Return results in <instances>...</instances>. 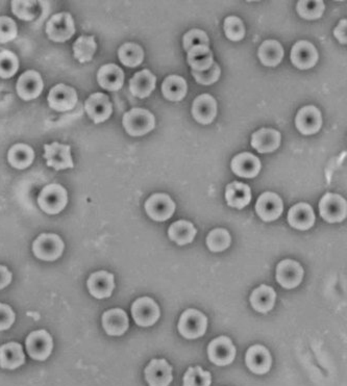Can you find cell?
<instances>
[{
  "mask_svg": "<svg viewBox=\"0 0 347 386\" xmlns=\"http://www.w3.org/2000/svg\"><path fill=\"white\" fill-rule=\"evenodd\" d=\"M156 78L148 69L135 74L130 80V90L134 96L146 98L156 88Z\"/></svg>",
  "mask_w": 347,
  "mask_h": 386,
  "instance_id": "28",
  "label": "cell"
},
{
  "mask_svg": "<svg viewBox=\"0 0 347 386\" xmlns=\"http://www.w3.org/2000/svg\"><path fill=\"white\" fill-rule=\"evenodd\" d=\"M334 35L341 44L347 43V21L346 19L340 21L338 27L334 31Z\"/></svg>",
  "mask_w": 347,
  "mask_h": 386,
  "instance_id": "49",
  "label": "cell"
},
{
  "mask_svg": "<svg viewBox=\"0 0 347 386\" xmlns=\"http://www.w3.org/2000/svg\"><path fill=\"white\" fill-rule=\"evenodd\" d=\"M40 209L48 215H58L68 203L66 188L61 184H52L46 186L38 197Z\"/></svg>",
  "mask_w": 347,
  "mask_h": 386,
  "instance_id": "1",
  "label": "cell"
},
{
  "mask_svg": "<svg viewBox=\"0 0 347 386\" xmlns=\"http://www.w3.org/2000/svg\"><path fill=\"white\" fill-rule=\"evenodd\" d=\"M132 315L137 325L148 327L154 325L160 318V307L152 298L143 297L135 301L132 306Z\"/></svg>",
  "mask_w": 347,
  "mask_h": 386,
  "instance_id": "12",
  "label": "cell"
},
{
  "mask_svg": "<svg viewBox=\"0 0 347 386\" xmlns=\"http://www.w3.org/2000/svg\"><path fill=\"white\" fill-rule=\"evenodd\" d=\"M184 48L186 52H189L191 48L196 46H206L209 47V40L208 35L200 29H192L184 36Z\"/></svg>",
  "mask_w": 347,
  "mask_h": 386,
  "instance_id": "45",
  "label": "cell"
},
{
  "mask_svg": "<svg viewBox=\"0 0 347 386\" xmlns=\"http://www.w3.org/2000/svg\"><path fill=\"white\" fill-rule=\"evenodd\" d=\"M319 211L321 217L327 222H342L347 215L346 199L340 195L327 193L319 203Z\"/></svg>",
  "mask_w": 347,
  "mask_h": 386,
  "instance_id": "6",
  "label": "cell"
},
{
  "mask_svg": "<svg viewBox=\"0 0 347 386\" xmlns=\"http://www.w3.org/2000/svg\"><path fill=\"white\" fill-rule=\"evenodd\" d=\"M18 35L16 22L10 17H0V43H8Z\"/></svg>",
  "mask_w": 347,
  "mask_h": 386,
  "instance_id": "46",
  "label": "cell"
},
{
  "mask_svg": "<svg viewBox=\"0 0 347 386\" xmlns=\"http://www.w3.org/2000/svg\"><path fill=\"white\" fill-rule=\"evenodd\" d=\"M208 355L209 360L216 366H228L236 357V348L228 337H217L209 343Z\"/></svg>",
  "mask_w": 347,
  "mask_h": 386,
  "instance_id": "11",
  "label": "cell"
},
{
  "mask_svg": "<svg viewBox=\"0 0 347 386\" xmlns=\"http://www.w3.org/2000/svg\"><path fill=\"white\" fill-rule=\"evenodd\" d=\"M193 118L200 124H209L217 114V103L209 94H202L194 101L192 105Z\"/></svg>",
  "mask_w": 347,
  "mask_h": 386,
  "instance_id": "23",
  "label": "cell"
},
{
  "mask_svg": "<svg viewBox=\"0 0 347 386\" xmlns=\"http://www.w3.org/2000/svg\"><path fill=\"white\" fill-rule=\"evenodd\" d=\"M64 242L54 233H43L33 244V252L36 258L45 262L58 260L64 251Z\"/></svg>",
  "mask_w": 347,
  "mask_h": 386,
  "instance_id": "3",
  "label": "cell"
},
{
  "mask_svg": "<svg viewBox=\"0 0 347 386\" xmlns=\"http://www.w3.org/2000/svg\"><path fill=\"white\" fill-rule=\"evenodd\" d=\"M46 34L52 41L64 43L75 34V24L69 13L54 15L46 24Z\"/></svg>",
  "mask_w": 347,
  "mask_h": 386,
  "instance_id": "4",
  "label": "cell"
},
{
  "mask_svg": "<svg viewBox=\"0 0 347 386\" xmlns=\"http://www.w3.org/2000/svg\"><path fill=\"white\" fill-rule=\"evenodd\" d=\"M224 33L232 41H241L245 36V27L238 17L230 16L224 21Z\"/></svg>",
  "mask_w": 347,
  "mask_h": 386,
  "instance_id": "43",
  "label": "cell"
},
{
  "mask_svg": "<svg viewBox=\"0 0 347 386\" xmlns=\"http://www.w3.org/2000/svg\"><path fill=\"white\" fill-rule=\"evenodd\" d=\"M145 211L152 220L164 222L175 214V203L168 195L154 194L146 201Z\"/></svg>",
  "mask_w": 347,
  "mask_h": 386,
  "instance_id": "13",
  "label": "cell"
},
{
  "mask_svg": "<svg viewBox=\"0 0 347 386\" xmlns=\"http://www.w3.org/2000/svg\"><path fill=\"white\" fill-rule=\"evenodd\" d=\"M258 57L263 65L276 67L283 57V48L276 40H267L260 46Z\"/></svg>",
  "mask_w": 347,
  "mask_h": 386,
  "instance_id": "35",
  "label": "cell"
},
{
  "mask_svg": "<svg viewBox=\"0 0 347 386\" xmlns=\"http://www.w3.org/2000/svg\"><path fill=\"white\" fill-rule=\"evenodd\" d=\"M276 300V294L272 286H259L253 290L251 296V303L253 309L259 313H266L274 309Z\"/></svg>",
  "mask_w": 347,
  "mask_h": 386,
  "instance_id": "32",
  "label": "cell"
},
{
  "mask_svg": "<svg viewBox=\"0 0 347 386\" xmlns=\"http://www.w3.org/2000/svg\"><path fill=\"white\" fill-rule=\"evenodd\" d=\"M281 139V133L276 129L262 128L253 133L251 146L260 154H270L278 149Z\"/></svg>",
  "mask_w": 347,
  "mask_h": 386,
  "instance_id": "24",
  "label": "cell"
},
{
  "mask_svg": "<svg viewBox=\"0 0 347 386\" xmlns=\"http://www.w3.org/2000/svg\"><path fill=\"white\" fill-rule=\"evenodd\" d=\"M304 277V269L295 260H285L276 267V280L283 288H294L300 285Z\"/></svg>",
  "mask_w": 347,
  "mask_h": 386,
  "instance_id": "16",
  "label": "cell"
},
{
  "mask_svg": "<svg viewBox=\"0 0 347 386\" xmlns=\"http://www.w3.org/2000/svg\"><path fill=\"white\" fill-rule=\"evenodd\" d=\"M12 281V273L6 267L0 266V290L6 288Z\"/></svg>",
  "mask_w": 347,
  "mask_h": 386,
  "instance_id": "50",
  "label": "cell"
},
{
  "mask_svg": "<svg viewBox=\"0 0 347 386\" xmlns=\"http://www.w3.org/2000/svg\"><path fill=\"white\" fill-rule=\"evenodd\" d=\"M19 69V59L10 50L0 52V77L8 80L13 77Z\"/></svg>",
  "mask_w": 347,
  "mask_h": 386,
  "instance_id": "40",
  "label": "cell"
},
{
  "mask_svg": "<svg viewBox=\"0 0 347 386\" xmlns=\"http://www.w3.org/2000/svg\"><path fill=\"white\" fill-rule=\"evenodd\" d=\"M288 221L293 228L308 230L315 223V214L308 203H298L290 209Z\"/></svg>",
  "mask_w": 347,
  "mask_h": 386,
  "instance_id": "27",
  "label": "cell"
},
{
  "mask_svg": "<svg viewBox=\"0 0 347 386\" xmlns=\"http://www.w3.org/2000/svg\"><path fill=\"white\" fill-rule=\"evenodd\" d=\"M188 63L192 70L198 72L206 71L214 63L213 54L206 46H196L188 52Z\"/></svg>",
  "mask_w": 347,
  "mask_h": 386,
  "instance_id": "36",
  "label": "cell"
},
{
  "mask_svg": "<svg viewBox=\"0 0 347 386\" xmlns=\"http://www.w3.org/2000/svg\"><path fill=\"white\" fill-rule=\"evenodd\" d=\"M48 105L57 112H68L74 109L78 101L77 93L72 87L57 84L50 91Z\"/></svg>",
  "mask_w": 347,
  "mask_h": 386,
  "instance_id": "9",
  "label": "cell"
},
{
  "mask_svg": "<svg viewBox=\"0 0 347 386\" xmlns=\"http://www.w3.org/2000/svg\"><path fill=\"white\" fill-rule=\"evenodd\" d=\"M44 158L48 167L54 168L56 171L72 169L74 168L70 145L54 142L44 145Z\"/></svg>",
  "mask_w": 347,
  "mask_h": 386,
  "instance_id": "8",
  "label": "cell"
},
{
  "mask_svg": "<svg viewBox=\"0 0 347 386\" xmlns=\"http://www.w3.org/2000/svg\"><path fill=\"white\" fill-rule=\"evenodd\" d=\"M34 160H35V151L27 144H15L8 150V164L15 169H27L33 164Z\"/></svg>",
  "mask_w": 347,
  "mask_h": 386,
  "instance_id": "31",
  "label": "cell"
},
{
  "mask_svg": "<svg viewBox=\"0 0 347 386\" xmlns=\"http://www.w3.org/2000/svg\"><path fill=\"white\" fill-rule=\"evenodd\" d=\"M84 110L95 124L105 122L111 117L113 112L109 96L103 93H94L90 95L84 103Z\"/></svg>",
  "mask_w": 347,
  "mask_h": 386,
  "instance_id": "14",
  "label": "cell"
},
{
  "mask_svg": "<svg viewBox=\"0 0 347 386\" xmlns=\"http://www.w3.org/2000/svg\"><path fill=\"white\" fill-rule=\"evenodd\" d=\"M10 3H12L13 14L21 20L31 21L35 18L36 14L35 10H34L35 1H31V0H13Z\"/></svg>",
  "mask_w": 347,
  "mask_h": 386,
  "instance_id": "44",
  "label": "cell"
},
{
  "mask_svg": "<svg viewBox=\"0 0 347 386\" xmlns=\"http://www.w3.org/2000/svg\"><path fill=\"white\" fill-rule=\"evenodd\" d=\"M245 362L249 370L258 375L266 374L272 368V356L270 351L261 345L249 348Z\"/></svg>",
  "mask_w": 347,
  "mask_h": 386,
  "instance_id": "20",
  "label": "cell"
},
{
  "mask_svg": "<svg viewBox=\"0 0 347 386\" xmlns=\"http://www.w3.org/2000/svg\"><path fill=\"white\" fill-rule=\"evenodd\" d=\"M25 343L29 355L39 362L47 359L54 348L52 335L45 330L34 331L27 336Z\"/></svg>",
  "mask_w": 347,
  "mask_h": 386,
  "instance_id": "7",
  "label": "cell"
},
{
  "mask_svg": "<svg viewBox=\"0 0 347 386\" xmlns=\"http://www.w3.org/2000/svg\"><path fill=\"white\" fill-rule=\"evenodd\" d=\"M298 15L302 18L307 20H315V19L320 18L325 12V2L323 0H313V1H298L297 6Z\"/></svg>",
  "mask_w": 347,
  "mask_h": 386,
  "instance_id": "39",
  "label": "cell"
},
{
  "mask_svg": "<svg viewBox=\"0 0 347 386\" xmlns=\"http://www.w3.org/2000/svg\"><path fill=\"white\" fill-rule=\"evenodd\" d=\"M296 127L302 135H314L318 133L323 124L320 110L313 105L302 107L295 119Z\"/></svg>",
  "mask_w": 347,
  "mask_h": 386,
  "instance_id": "19",
  "label": "cell"
},
{
  "mask_svg": "<svg viewBox=\"0 0 347 386\" xmlns=\"http://www.w3.org/2000/svg\"><path fill=\"white\" fill-rule=\"evenodd\" d=\"M87 284H88L89 292L96 299L109 298L115 288L114 275L107 271L93 273Z\"/></svg>",
  "mask_w": 347,
  "mask_h": 386,
  "instance_id": "21",
  "label": "cell"
},
{
  "mask_svg": "<svg viewBox=\"0 0 347 386\" xmlns=\"http://www.w3.org/2000/svg\"><path fill=\"white\" fill-rule=\"evenodd\" d=\"M44 89V82L41 74L35 70L24 72L16 84L17 94L25 101H33L41 95Z\"/></svg>",
  "mask_w": 347,
  "mask_h": 386,
  "instance_id": "10",
  "label": "cell"
},
{
  "mask_svg": "<svg viewBox=\"0 0 347 386\" xmlns=\"http://www.w3.org/2000/svg\"><path fill=\"white\" fill-rule=\"evenodd\" d=\"M118 57L126 67H138L143 61L144 52L138 44L126 43L118 50Z\"/></svg>",
  "mask_w": 347,
  "mask_h": 386,
  "instance_id": "38",
  "label": "cell"
},
{
  "mask_svg": "<svg viewBox=\"0 0 347 386\" xmlns=\"http://www.w3.org/2000/svg\"><path fill=\"white\" fill-rule=\"evenodd\" d=\"M226 199L230 207L244 209L251 201V188L242 182H232L226 186Z\"/></svg>",
  "mask_w": 347,
  "mask_h": 386,
  "instance_id": "29",
  "label": "cell"
},
{
  "mask_svg": "<svg viewBox=\"0 0 347 386\" xmlns=\"http://www.w3.org/2000/svg\"><path fill=\"white\" fill-rule=\"evenodd\" d=\"M97 82H98L99 86L105 90L115 92V91L120 90L124 86V71L115 64H108L98 70Z\"/></svg>",
  "mask_w": 347,
  "mask_h": 386,
  "instance_id": "22",
  "label": "cell"
},
{
  "mask_svg": "<svg viewBox=\"0 0 347 386\" xmlns=\"http://www.w3.org/2000/svg\"><path fill=\"white\" fill-rule=\"evenodd\" d=\"M211 383V374L200 366L188 369L184 376V386H209Z\"/></svg>",
  "mask_w": 347,
  "mask_h": 386,
  "instance_id": "42",
  "label": "cell"
},
{
  "mask_svg": "<svg viewBox=\"0 0 347 386\" xmlns=\"http://www.w3.org/2000/svg\"><path fill=\"white\" fill-rule=\"evenodd\" d=\"M122 124L128 135L132 137H141L154 128L156 120L149 110L137 107L124 114Z\"/></svg>",
  "mask_w": 347,
  "mask_h": 386,
  "instance_id": "2",
  "label": "cell"
},
{
  "mask_svg": "<svg viewBox=\"0 0 347 386\" xmlns=\"http://www.w3.org/2000/svg\"><path fill=\"white\" fill-rule=\"evenodd\" d=\"M96 50L94 36H80L73 44L74 57L82 64L90 61Z\"/></svg>",
  "mask_w": 347,
  "mask_h": 386,
  "instance_id": "37",
  "label": "cell"
},
{
  "mask_svg": "<svg viewBox=\"0 0 347 386\" xmlns=\"http://www.w3.org/2000/svg\"><path fill=\"white\" fill-rule=\"evenodd\" d=\"M25 355L18 343H8L0 347V366L6 370H15L24 364Z\"/></svg>",
  "mask_w": 347,
  "mask_h": 386,
  "instance_id": "30",
  "label": "cell"
},
{
  "mask_svg": "<svg viewBox=\"0 0 347 386\" xmlns=\"http://www.w3.org/2000/svg\"><path fill=\"white\" fill-rule=\"evenodd\" d=\"M318 59V52L310 42L300 41L292 47L291 61L298 69L306 70L314 67Z\"/></svg>",
  "mask_w": 347,
  "mask_h": 386,
  "instance_id": "18",
  "label": "cell"
},
{
  "mask_svg": "<svg viewBox=\"0 0 347 386\" xmlns=\"http://www.w3.org/2000/svg\"><path fill=\"white\" fill-rule=\"evenodd\" d=\"M261 167L259 158L249 152L238 154L232 161V172L240 177H256L260 173Z\"/></svg>",
  "mask_w": 347,
  "mask_h": 386,
  "instance_id": "25",
  "label": "cell"
},
{
  "mask_svg": "<svg viewBox=\"0 0 347 386\" xmlns=\"http://www.w3.org/2000/svg\"><path fill=\"white\" fill-rule=\"evenodd\" d=\"M220 73H221V70H220L219 66L215 61L212 64L211 68L206 70V71L198 72L192 70V75L194 76L196 82L198 84H205V86H209V84L217 82L219 80Z\"/></svg>",
  "mask_w": 347,
  "mask_h": 386,
  "instance_id": "47",
  "label": "cell"
},
{
  "mask_svg": "<svg viewBox=\"0 0 347 386\" xmlns=\"http://www.w3.org/2000/svg\"><path fill=\"white\" fill-rule=\"evenodd\" d=\"M195 227L191 222L181 220L173 223L168 230V235L171 241L175 242L177 245H187L192 243L196 235Z\"/></svg>",
  "mask_w": 347,
  "mask_h": 386,
  "instance_id": "34",
  "label": "cell"
},
{
  "mask_svg": "<svg viewBox=\"0 0 347 386\" xmlns=\"http://www.w3.org/2000/svg\"><path fill=\"white\" fill-rule=\"evenodd\" d=\"M208 319L196 309H187L179 322V331L188 339H198L206 333Z\"/></svg>",
  "mask_w": 347,
  "mask_h": 386,
  "instance_id": "5",
  "label": "cell"
},
{
  "mask_svg": "<svg viewBox=\"0 0 347 386\" xmlns=\"http://www.w3.org/2000/svg\"><path fill=\"white\" fill-rule=\"evenodd\" d=\"M187 82L179 75H170L162 84V92L165 98L170 101H181L187 94Z\"/></svg>",
  "mask_w": 347,
  "mask_h": 386,
  "instance_id": "33",
  "label": "cell"
},
{
  "mask_svg": "<svg viewBox=\"0 0 347 386\" xmlns=\"http://www.w3.org/2000/svg\"><path fill=\"white\" fill-rule=\"evenodd\" d=\"M149 386H168L172 381V368L165 359H152L145 369Z\"/></svg>",
  "mask_w": 347,
  "mask_h": 386,
  "instance_id": "17",
  "label": "cell"
},
{
  "mask_svg": "<svg viewBox=\"0 0 347 386\" xmlns=\"http://www.w3.org/2000/svg\"><path fill=\"white\" fill-rule=\"evenodd\" d=\"M283 200L279 195L274 193H264L258 199L256 205V211L262 220L265 222H272L279 219L283 214Z\"/></svg>",
  "mask_w": 347,
  "mask_h": 386,
  "instance_id": "15",
  "label": "cell"
},
{
  "mask_svg": "<svg viewBox=\"0 0 347 386\" xmlns=\"http://www.w3.org/2000/svg\"><path fill=\"white\" fill-rule=\"evenodd\" d=\"M15 313L8 305L0 303V331L8 329L14 324Z\"/></svg>",
  "mask_w": 347,
  "mask_h": 386,
  "instance_id": "48",
  "label": "cell"
},
{
  "mask_svg": "<svg viewBox=\"0 0 347 386\" xmlns=\"http://www.w3.org/2000/svg\"><path fill=\"white\" fill-rule=\"evenodd\" d=\"M103 326L107 334L120 336L128 329V315L120 309L105 311L103 316Z\"/></svg>",
  "mask_w": 347,
  "mask_h": 386,
  "instance_id": "26",
  "label": "cell"
},
{
  "mask_svg": "<svg viewBox=\"0 0 347 386\" xmlns=\"http://www.w3.org/2000/svg\"><path fill=\"white\" fill-rule=\"evenodd\" d=\"M207 245L213 252H221L230 245V235L228 230L222 228L214 229L207 237Z\"/></svg>",
  "mask_w": 347,
  "mask_h": 386,
  "instance_id": "41",
  "label": "cell"
}]
</instances>
